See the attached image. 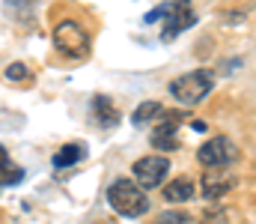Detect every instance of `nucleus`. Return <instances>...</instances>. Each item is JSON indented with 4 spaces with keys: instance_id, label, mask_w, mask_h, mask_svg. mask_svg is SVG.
Segmentation results:
<instances>
[{
    "instance_id": "6",
    "label": "nucleus",
    "mask_w": 256,
    "mask_h": 224,
    "mask_svg": "<svg viewBox=\"0 0 256 224\" xmlns=\"http://www.w3.org/2000/svg\"><path fill=\"white\" fill-rule=\"evenodd\" d=\"M134 182L146 191V188H158L164 179H167V173H170V158L167 155H143V158H137L134 161Z\"/></svg>"
},
{
    "instance_id": "3",
    "label": "nucleus",
    "mask_w": 256,
    "mask_h": 224,
    "mask_svg": "<svg viewBox=\"0 0 256 224\" xmlns=\"http://www.w3.org/2000/svg\"><path fill=\"white\" fill-rule=\"evenodd\" d=\"M146 21H164V30H161V39L170 42L176 39L179 33H185L188 27L196 24V12H194L188 3H161L155 6L152 12H146Z\"/></svg>"
},
{
    "instance_id": "16",
    "label": "nucleus",
    "mask_w": 256,
    "mask_h": 224,
    "mask_svg": "<svg viewBox=\"0 0 256 224\" xmlns=\"http://www.w3.org/2000/svg\"><path fill=\"white\" fill-rule=\"evenodd\" d=\"M30 78V69L24 66V63H12V66H6V81H27Z\"/></svg>"
},
{
    "instance_id": "14",
    "label": "nucleus",
    "mask_w": 256,
    "mask_h": 224,
    "mask_svg": "<svg viewBox=\"0 0 256 224\" xmlns=\"http://www.w3.org/2000/svg\"><path fill=\"white\" fill-rule=\"evenodd\" d=\"M200 224H230V212L224 206H214V209H206Z\"/></svg>"
},
{
    "instance_id": "2",
    "label": "nucleus",
    "mask_w": 256,
    "mask_h": 224,
    "mask_svg": "<svg viewBox=\"0 0 256 224\" xmlns=\"http://www.w3.org/2000/svg\"><path fill=\"white\" fill-rule=\"evenodd\" d=\"M212 87H214V72L212 69H194V72H185L176 81H170L167 90L182 108H194L212 93Z\"/></svg>"
},
{
    "instance_id": "7",
    "label": "nucleus",
    "mask_w": 256,
    "mask_h": 224,
    "mask_svg": "<svg viewBox=\"0 0 256 224\" xmlns=\"http://www.w3.org/2000/svg\"><path fill=\"white\" fill-rule=\"evenodd\" d=\"M232 185H236V176H232L230 170L214 167V170H206V173H202V197H206V200H218V197L230 194Z\"/></svg>"
},
{
    "instance_id": "10",
    "label": "nucleus",
    "mask_w": 256,
    "mask_h": 224,
    "mask_svg": "<svg viewBox=\"0 0 256 224\" xmlns=\"http://www.w3.org/2000/svg\"><path fill=\"white\" fill-rule=\"evenodd\" d=\"M92 111H96L98 126H104V129H114V126L120 123V111L110 105L108 96H96V99H92Z\"/></svg>"
},
{
    "instance_id": "11",
    "label": "nucleus",
    "mask_w": 256,
    "mask_h": 224,
    "mask_svg": "<svg viewBox=\"0 0 256 224\" xmlns=\"http://www.w3.org/2000/svg\"><path fill=\"white\" fill-rule=\"evenodd\" d=\"M21 179H24V170L12 164L6 147L0 144V188H3V185H15V182H21Z\"/></svg>"
},
{
    "instance_id": "8",
    "label": "nucleus",
    "mask_w": 256,
    "mask_h": 224,
    "mask_svg": "<svg viewBox=\"0 0 256 224\" xmlns=\"http://www.w3.org/2000/svg\"><path fill=\"white\" fill-rule=\"evenodd\" d=\"M179 120H182V114H164V120H161V123L155 126V132H152V147L164 149V152L179 149V141H176Z\"/></svg>"
},
{
    "instance_id": "13",
    "label": "nucleus",
    "mask_w": 256,
    "mask_h": 224,
    "mask_svg": "<svg viewBox=\"0 0 256 224\" xmlns=\"http://www.w3.org/2000/svg\"><path fill=\"white\" fill-rule=\"evenodd\" d=\"M158 117H164V108L158 105V102H140L137 108H134V114H131V123L134 126H146V123H158Z\"/></svg>"
},
{
    "instance_id": "15",
    "label": "nucleus",
    "mask_w": 256,
    "mask_h": 224,
    "mask_svg": "<svg viewBox=\"0 0 256 224\" xmlns=\"http://www.w3.org/2000/svg\"><path fill=\"white\" fill-rule=\"evenodd\" d=\"M158 224H191V215L188 212H161L158 215Z\"/></svg>"
},
{
    "instance_id": "9",
    "label": "nucleus",
    "mask_w": 256,
    "mask_h": 224,
    "mask_svg": "<svg viewBox=\"0 0 256 224\" xmlns=\"http://www.w3.org/2000/svg\"><path fill=\"white\" fill-rule=\"evenodd\" d=\"M194 182L188 176H179V179H173V182H167L164 185V191H161V197L167 200V203H188L194 200Z\"/></svg>"
},
{
    "instance_id": "5",
    "label": "nucleus",
    "mask_w": 256,
    "mask_h": 224,
    "mask_svg": "<svg viewBox=\"0 0 256 224\" xmlns=\"http://www.w3.org/2000/svg\"><path fill=\"white\" fill-rule=\"evenodd\" d=\"M238 147H236V141L232 138H226V135H214V138H208L202 147L196 149V161L202 164V167H208V170H214V167H230V164H236L238 161Z\"/></svg>"
},
{
    "instance_id": "1",
    "label": "nucleus",
    "mask_w": 256,
    "mask_h": 224,
    "mask_svg": "<svg viewBox=\"0 0 256 224\" xmlns=\"http://www.w3.org/2000/svg\"><path fill=\"white\" fill-rule=\"evenodd\" d=\"M108 203H110V209H114L116 215H122V218H140V215L149 212V197H146V191H143L134 179H128V176H120V179H114V182L108 185Z\"/></svg>"
},
{
    "instance_id": "12",
    "label": "nucleus",
    "mask_w": 256,
    "mask_h": 224,
    "mask_svg": "<svg viewBox=\"0 0 256 224\" xmlns=\"http://www.w3.org/2000/svg\"><path fill=\"white\" fill-rule=\"evenodd\" d=\"M84 155H86V149L80 147V144H66V147H60L54 152V167H57V170L72 167V164H78Z\"/></svg>"
},
{
    "instance_id": "4",
    "label": "nucleus",
    "mask_w": 256,
    "mask_h": 224,
    "mask_svg": "<svg viewBox=\"0 0 256 224\" xmlns=\"http://www.w3.org/2000/svg\"><path fill=\"white\" fill-rule=\"evenodd\" d=\"M54 48L68 60H84L90 54V33H86V27L80 21H74V18L57 21V27H54Z\"/></svg>"
}]
</instances>
